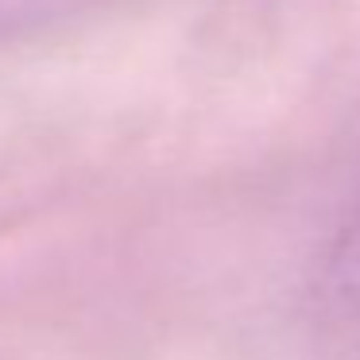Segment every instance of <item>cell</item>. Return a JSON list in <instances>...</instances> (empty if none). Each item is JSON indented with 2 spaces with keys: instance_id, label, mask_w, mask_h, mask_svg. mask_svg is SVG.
<instances>
[{
  "instance_id": "cell-1",
  "label": "cell",
  "mask_w": 360,
  "mask_h": 360,
  "mask_svg": "<svg viewBox=\"0 0 360 360\" xmlns=\"http://www.w3.org/2000/svg\"><path fill=\"white\" fill-rule=\"evenodd\" d=\"M321 295L341 314H360V198L333 236L321 267Z\"/></svg>"
}]
</instances>
